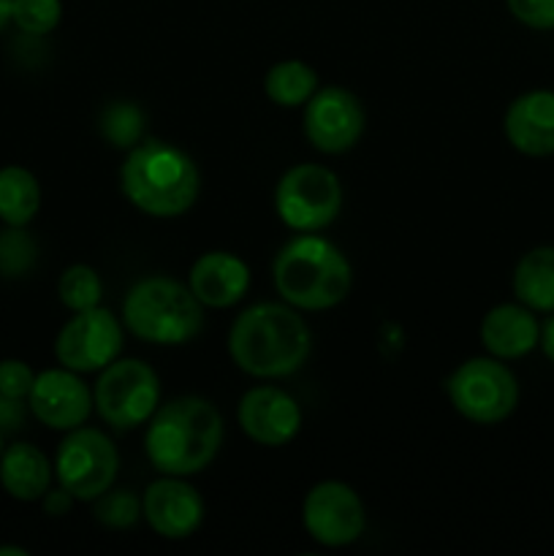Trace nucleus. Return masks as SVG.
Wrapping results in <instances>:
<instances>
[{
  "label": "nucleus",
  "instance_id": "9",
  "mask_svg": "<svg viewBox=\"0 0 554 556\" xmlns=\"http://www.w3.org/2000/svg\"><path fill=\"white\" fill-rule=\"evenodd\" d=\"M119 470V454L112 438L101 429L76 427L65 432L54 456V478L79 503H92L114 486Z\"/></svg>",
  "mask_w": 554,
  "mask_h": 556
},
{
  "label": "nucleus",
  "instance_id": "8",
  "mask_svg": "<svg viewBox=\"0 0 554 556\" xmlns=\"http://www.w3.org/2000/svg\"><path fill=\"white\" fill-rule=\"evenodd\" d=\"M275 210L282 226L310 233L331 226L342 210V182L320 163H299L280 177Z\"/></svg>",
  "mask_w": 554,
  "mask_h": 556
},
{
  "label": "nucleus",
  "instance_id": "24",
  "mask_svg": "<svg viewBox=\"0 0 554 556\" xmlns=\"http://www.w3.org/2000/svg\"><path fill=\"white\" fill-rule=\"evenodd\" d=\"M58 296L63 302V307H68L71 313H85V309H92L101 304L103 282L92 266L74 264L60 275Z\"/></svg>",
  "mask_w": 554,
  "mask_h": 556
},
{
  "label": "nucleus",
  "instance_id": "11",
  "mask_svg": "<svg viewBox=\"0 0 554 556\" xmlns=\"http://www.w3.org/2000/svg\"><path fill=\"white\" fill-rule=\"evenodd\" d=\"M302 521L307 535L326 548L356 543L367 527L364 503L348 483L320 481L302 503Z\"/></svg>",
  "mask_w": 554,
  "mask_h": 556
},
{
  "label": "nucleus",
  "instance_id": "2",
  "mask_svg": "<svg viewBox=\"0 0 554 556\" xmlns=\"http://www.w3.org/2000/svg\"><path fill=\"white\" fill-rule=\"evenodd\" d=\"M223 445V418L204 396H177L158 405L147 427L144 451L161 476L188 478L206 470Z\"/></svg>",
  "mask_w": 554,
  "mask_h": 556
},
{
  "label": "nucleus",
  "instance_id": "22",
  "mask_svg": "<svg viewBox=\"0 0 554 556\" xmlns=\"http://www.w3.org/2000/svg\"><path fill=\"white\" fill-rule=\"evenodd\" d=\"M264 90L275 106L299 109L318 90V74L302 60H280L266 71Z\"/></svg>",
  "mask_w": 554,
  "mask_h": 556
},
{
  "label": "nucleus",
  "instance_id": "26",
  "mask_svg": "<svg viewBox=\"0 0 554 556\" xmlns=\"http://www.w3.org/2000/svg\"><path fill=\"white\" fill-rule=\"evenodd\" d=\"M92 503H96L92 514H96L98 525L112 527V530H128L141 516V500L128 489H109Z\"/></svg>",
  "mask_w": 554,
  "mask_h": 556
},
{
  "label": "nucleus",
  "instance_id": "32",
  "mask_svg": "<svg viewBox=\"0 0 554 556\" xmlns=\"http://www.w3.org/2000/svg\"><path fill=\"white\" fill-rule=\"evenodd\" d=\"M538 345H541L543 356L554 364V313L549 315L546 324H541V342Z\"/></svg>",
  "mask_w": 554,
  "mask_h": 556
},
{
  "label": "nucleus",
  "instance_id": "20",
  "mask_svg": "<svg viewBox=\"0 0 554 556\" xmlns=\"http://www.w3.org/2000/svg\"><path fill=\"white\" fill-rule=\"evenodd\" d=\"M516 302L530 307L532 313H554V244H538L527 250L514 266L511 277Z\"/></svg>",
  "mask_w": 554,
  "mask_h": 556
},
{
  "label": "nucleus",
  "instance_id": "19",
  "mask_svg": "<svg viewBox=\"0 0 554 556\" xmlns=\"http://www.w3.org/2000/svg\"><path fill=\"white\" fill-rule=\"evenodd\" d=\"M54 465L41 448L33 443L5 445L0 456V486L9 497L20 503H41L43 494L52 489Z\"/></svg>",
  "mask_w": 554,
  "mask_h": 556
},
{
  "label": "nucleus",
  "instance_id": "10",
  "mask_svg": "<svg viewBox=\"0 0 554 556\" xmlns=\"http://www.w3.org/2000/svg\"><path fill=\"white\" fill-rule=\"evenodd\" d=\"M123 345V318L98 304V307L74 313V318L65 320L54 340V358L60 362V367L74 369L79 375L101 372L114 358H119Z\"/></svg>",
  "mask_w": 554,
  "mask_h": 556
},
{
  "label": "nucleus",
  "instance_id": "35",
  "mask_svg": "<svg viewBox=\"0 0 554 556\" xmlns=\"http://www.w3.org/2000/svg\"><path fill=\"white\" fill-rule=\"evenodd\" d=\"M3 451H5V440H3V432H0V456H3Z\"/></svg>",
  "mask_w": 554,
  "mask_h": 556
},
{
  "label": "nucleus",
  "instance_id": "15",
  "mask_svg": "<svg viewBox=\"0 0 554 556\" xmlns=\"http://www.w3.org/2000/svg\"><path fill=\"white\" fill-rule=\"evenodd\" d=\"M237 418L242 432L266 448L288 445L302 429V407L277 386H255L239 400Z\"/></svg>",
  "mask_w": 554,
  "mask_h": 556
},
{
  "label": "nucleus",
  "instance_id": "14",
  "mask_svg": "<svg viewBox=\"0 0 554 556\" xmlns=\"http://www.w3.org/2000/svg\"><path fill=\"white\" fill-rule=\"evenodd\" d=\"M141 516L155 535L166 541H185L204 521V500L185 478L163 476L147 486L141 497Z\"/></svg>",
  "mask_w": 554,
  "mask_h": 556
},
{
  "label": "nucleus",
  "instance_id": "6",
  "mask_svg": "<svg viewBox=\"0 0 554 556\" xmlns=\"http://www.w3.org/2000/svg\"><path fill=\"white\" fill-rule=\"evenodd\" d=\"M445 391L454 410L481 427L505 421L519 407V380L503 358L494 356L462 362L445 380Z\"/></svg>",
  "mask_w": 554,
  "mask_h": 556
},
{
  "label": "nucleus",
  "instance_id": "31",
  "mask_svg": "<svg viewBox=\"0 0 554 556\" xmlns=\"http://www.w3.org/2000/svg\"><path fill=\"white\" fill-rule=\"evenodd\" d=\"M22 418H25V405L22 400H9L0 394V432L3 429H20Z\"/></svg>",
  "mask_w": 554,
  "mask_h": 556
},
{
  "label": "nucleus",
  "instance_id": "7",
  "mask_svg": "<svg viewBox=\"0 0 554 556\" xmlns=\"http://www.w3.org/2000/svg\"><path fill=\"white\" fill-rule=\"evenodd\" d=\"M161 405V380L155 369L139 358H114L101 369L92 386V407L103 424L117 432L150 421Z\"/></svg>",
  "mask_w": 554,
  "mask_h": 556
},
{
  "label": "nucleus",
  "instance_id": "28",
  "mask_svg": "<svg viewBox=\"0 0 554 556\" xmlns=\"http://www.w3.org/2000/svg\"><path fill=\"white\" fill-rule=\"evenodd\" d=\"M33 383H36V372L22 358H3L0 362V394L25 402Z\"/></svg>",
  "mask_w": 554,
  "mask_h": 556
},
{
  "label": "nucleus",
  "instance_id": "25",
  "mask_svg": "<svg viewBox=\"0 0 554 556\" xmlns=\"http://www.w3.org/2000/svg\"><path fill=\"white\" fill-rule=\"evenodd\" d=\"M63 20L60 0H11V22L25 36H49Z\"/></svg>",
  "mask_w": 554,
  "mask_h": 556
},
{
  "label": "nucleus",
  "instance_id": "23",
  "mask_svg": "<svg viewBox=\"0 0 554 556\" xmlns=\"http://www.w3.org/2000/svg\"><path fill=\"white\" fill-rule=\"evenodd\" d=\"M101 134L117 150H134L144 141V112L130 101L109 103L101 114Z\"/></svg>",
  "mask_w": 554,
  "mask_h": 556
},
{
  "label": "nucleus",
  "instance_id": "3",
  "mask_svg": "<svg viewBox=\"0 0 554 556\" xmlns=\"http://www.w3.org/2000/svg\"><path fill=\"white\" fill-rule=\"evenodd\" d=\"M123 195L150 217H179L201 190L193 157L166 141H139L119 168Z\"/></svg>",
  "mask_w": 554,
  "mask_h": 556
},
{
  "label": "nucleus",
  "instance_id": "21",
  "mask_svg": "<svg viewBox=\"0 0 554 556\" xmlns=\"http://www.w3.org/2000/svg\"><path fill=\"white\" fill-rule=\"evenodd\" d=\"M41 210V185L25 166L0 168V223L25 228Z\"/></svg>",
  "mask_w": 554,
  "mask_h": 556
},
{
  "label": "nucleus",
  "instance_id": "33",
  "mask_svg": "<svg viewBox=\"0 0 554 556\" xmlns=\"http://www.w3.org/2000/svg\"><path fill=\"white\" fill-rule=\"evenodd\" d=\"M11 22V0H0V30Z\"/></svg>",
  "mask_w": 554,
  "mask_h": 556
},
{
  "label": "nucleus",
  "instance_id": "16",
  "mask_svg": "<svg viewBox=\"0 0 554 556\" xmlns=\"http://www.w3.org/2000/svg\"><path fill=\"white\" fill-rule=\"evenodd\" d=\"M508 144L527 157L554 155V92L527 90L508 103L503 117Z\"/></svg>",
  "mask_w": 554,
  "mask_h": 556
},
{
  "label": "nucleus",
  "instance_id": "17",
  "mask_svg": "<svg viewBox=\"0 0 554 556\" xmlns=\"http://www.w3.org/2000/svg\"><path fill=\"white\" fill-rule=\"evenodd\" d=\"M190 291L204 307L226 309L244 299L250 288V269L239 255L210 250L190 266Z\"/></svg>",
  "mask_w": 554,
  "mask_h": 556
},
{
  "label": "nucleus",
  "instance_id": "1",
  "mask_svg": "<svg viewBox=\"0 0 554 556\" xmlns=\"http://www.w3.org/2000/svg\"><path fill=\"white\" fill-rule=\"evenodd\" d=\"M310 329L297 307L261 302L244 309L228 331V356L250 378H288L310 356Z\"/></svg>",
  "mask_w": 554,
  "mask_h": 556
},
{
  "label": "nucleus",
  "instance_id": "34",
  "mask_svg": "<svg viewBox=\"0 0 554 556\" xmlns=\"http://www.w3.org/2000/svg\"><path fill=\"white\" fill-rule=\"evenodd\" d=\"M0 556H27V548H20V546H0Z\"/></svg>",
  "mask_w": 554,
  "mask_h": 556
},
{
  "label": "nucleus",
  "instance_id": "4",
  "mask_svg": "<svg viewBox=\"0 0 554 556\" xmlns=\"http://www.w3.org/2000/svg\"><path fill=\"white\" fill-rule=\"evenodd\" d=\"M272 280L282 302L299 313H320L345 302L353 271L337 244L310 231L293 237L277 253Z\"/></svg>",
  "mask_w": 554,
  "mask_h": 556
},
{
  "label": "nucleus",
  "instance_id": "5",
  "mask_svg": "<svg viewBox=\"0 0 554 556\" xmlns=\"http://www.w3.org/2000/svg\"><path fill=\"white\" fill-rule=\"evenodd\" d=\"M123 326L150 345H185L204 326V304L172 277H144L125 296Z\"/></svg>",
  "mask_w": 554,
  "mask_h": 556
},
{
  "label": "nucleus",
  "instance_id": "30",
  "mask_svg": "<svg viewBox=\"0 0 554 556\" xmlns=\"http://www.w3.org/2000/svg\"><path fill=\"white\" fill-rule=\"evenodd\" d=\"M76 497L68 492V489H63L58 483V489H49L47 494L41 497V505H43V514L52 516V519H58V516H65L71 514V508H74Z\"/></svg>",
  "mask_w": 554,
  "mask_h": 556
},
{
  "label": "nucleus",
  "instance_id": "27",
  "mask_svg": "<svg viewBox=\"0 0 554 556\" xmlns=\"http://www.w3.org/2000/svg\"><path fill=\"white\" fill-rule=\"evenodd\" d=\"M36 242L22 228L5 226L0 231V275L3 277H20L30 271L36 264Z\"/></svg>",
  "mask_w": 554,
  "mask_h": 556
},
{
  "label": "nucleus",
  "instance_id": "29",
  "mask_svg": "<svg viewBox=\"0 0 554 556\" xmlns=\"http://www.w3.org/2000/svg\"><path fill=\"white\" fill-rule=\"evenodd\" d=\"M505 5L530 30H554V0H505Z\"/></svg>",
  "mask_w": 554,
  "mask_h": 556
},
{
  "label": "nucleus",
  "instance_id": "18",
  "mask_svg": "<svg viewBox=\"0 0 554 556\" xmlns=\"http://www.w3.org/2000/svg\"><path fill=\"white\" fill-rule=\"evenodd\" d=\"M541 342V324L521 302H505L489 309L481 320V345L489 356L516 362L532 353Z\"/></svg>",
  "mask_w": 554,
  "mask_h": 556
},
{
  "label": "nucleus",
  "instance_id": "12",
  "mask_svg": "<svg viewBox=\"0 0 554 556\" xmlns=\"http://www.w3.org/2000/svg\"><path fill=\"white\" fill-rule=\"evenodd\" d=\"M367 128L362 101L345 87H320L304 103V136L324 155L353 150Z\"/></svg>",
  "mask_w": 554,
  "mask_h": 556
},
{
  "label": "nucleus",
  "instance_id": "13",
  "mask_svg": "<svg viewBox=\"0 0 554 556\" xmlns=\"http://www.w3.org/2000/svg\"><path fill=\"white\" fill-rule=\"evenodd\" d=\"M27 407L33 416L54 432H71L81 427L90 418L92 389H87L85 380L74 369H43L36 375L30 394H27Z\"/></svg>",
  "mask_w": 554,
  "mask_h": 556
}]
</instances>
